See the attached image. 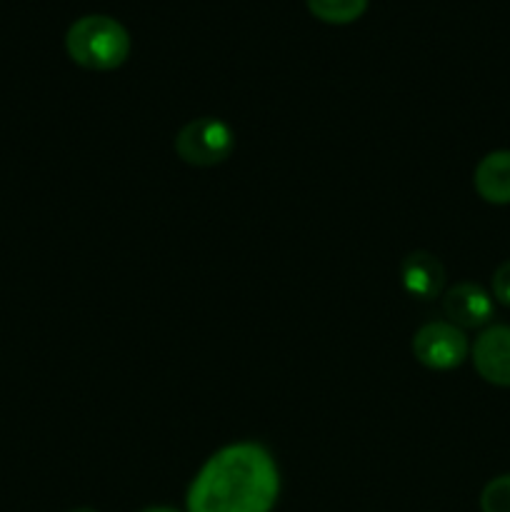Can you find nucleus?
<instances>
[{"label": "nucleus", "mask_w": 510, "mask_h": 512, "mask_svg": "<svg viewBox=\"0 0 510 512\" xmlns=\"http://www.w3.org/2000/svg\"><path fill=\"white\" fill-rule=\"evenodd\" d=\"M280 493L273 455L258 443H235L210 455L188 490V512H270Z\"/></svg>", "instance_id": "nucleus-1"}, {"label": "nucleus", "mask_w": 510, "mask_h": 512, "mask_svg": "<svg viewBox=\"0 0 510 512\" xmlns=\"http://www.w3.org/2000/svg\"><path fill=\"white\" fill-rule=\"evenodd\" d=\"M68 55L88 70H113L130 55V35L110 15H83L65 35Z\"/></svg>", "instance_id": "nucleus-2"}, {"label": "nucleus", "mask_w": 510, "mask_h": 512, "mask_svg": "<svg viewBox=\"0 0 510 512\" xmlns=\"http://www.w3.org/2000/svg\"><path fill=\"white\" fill-rule=\"evenodd\" d=\"M233 148V130L218 118L190 120L175 138V153L195 168H213V165L223 163L233 153Z\"/></svg>", "instance_id": "nucleus-3"}, {"label": "nucleus", "mask_w": 510, "mask_h": 512, "mask_svg": "<svg viewBox=\"0 0 510 512\" xmlns=\"http://www.w3.org/2000/svg\"><path fill=\"white\" fill-rule=\"evenodd\" d=\"M468 338L453 323H428L415 333L413 355L430 370H453L468 358Z\"/></svg>", "instance_id": "nucleus-4"}, {"label": "nucleus", "mask_w": 510, "mask_h": 512, "mask_svg": "<svg viewBox=\"0 0 510 512\" xmlns=\"http://www.w3.org/2000/svg\"><path fill=\"white\" fill-rule=\"evenodd\" d=\"M473 365L485 383L510 388V328L493 325L473 345Z\"/></svg>", "instance_id": "nucleus-5"}, {"label": "nucleus", "mask_w": 510, "mask_h": 512, "mask_svg": "<svg viewBox=\"0 0 510 512\" xmlns=\"http://www.w3.org/2000/svg\"><path fill=\"white\" fill-rule=\"evenodd\" d=\"M443 310L455 328H480L493 318V298L475 283H458L445 293Z\"/></svg>", "instance_id": "nucleus-6"}, {"label": "nucleus", "mask_w": 510, "mask_h": 512, "mask_svg": "<svg viewBox=\"0 0 510 512\" xmlns=\"http://www.w3.org/2000/svg\"><path fill=\"white\" fill-rule=\"evenodd\" d=\"M400 278L413 298L433 300L438 298L445 285V268L433 253L415 250L400 265Z\"/></svg>", "instance_id": "nucleus-7"}, {"label": "nucleus", "mask_w": 510, "mask_h": 512, "mask_svg": "<svg viewBox=\"0 0 510 512\" xmlns=\"http://www.w3.org/2000/svg\"><path fill=\"white\" fill-rule=\"evenodd\" d=\"M475 190L493 205L510 203V150L485 155L475 168Z\"/></svg>", "instance_id": "nucleus-8"}, {"label": "nucleus", "mask_w": 510, "mask_h": 512, "mask_svg": "<svg viewBox=\"0 0 510 512\" xmlns=\"http://www.w3.org/2000/svg\"><path fill=\"white\" fill-rule=\"evenodd\" d=\"M308 10L325 23H350L368 8V0H305Z\"/></svg>", "instance_id": "nucleus-9"}, {"label": "nucleus", "mask_w": 510, "mask_h": 512, "mask_svg": "<svg viewBox=\"0 0 510 512\" xmlns=\"http://www.w3.org/2000/svg\"><path fill=\"white\" fill-rule=\"evenodd\" d=\"M483 512H510V475L493 478L480 493Z\"/></svg>", "instance_id": "nucleus-10"}, {"label": "nucleus", "mask_w": 510, "mask_h": 512, "mask_svg": "<svg viewBox=\"0 0 510 512\" xmlns=\"http://www.w3.org/2000/svg\"><path fill=\"white\" fill-rule=\"evenodd\" d=\"M493 295L503 305H510V260L500 265L493 275Z\"/></svg>", "instance_id": "nucleus-11"}, {"label": "nucleus", "mask_w": 510, "mask_h": 512, "mask_svg": "<svg viewBox=\"0 0 510 512\" xmlns=\"http://www.w3.org/2000/svg\"><path fill=\"white\" fill-rule=\"evenodd\" d=\"M143 512H178V510H173V508H148Z\"/></svg>", "instance_id": "nucleus-12"}, {"label": "nucleus", "mask_w": 510, "mask_h": 512, "mask_svg": "<svg viewBox=\"0 0 510 512\" xmlns=\"http://www.w3.org/2000/svg\"><path fill=\"white\" fill-rule=\"evenodd\" d=\"M68 512H98V510H93V508H73V510H68Z\"/></svg>", "instance_id": "nucleus-13"}]
</instances>
